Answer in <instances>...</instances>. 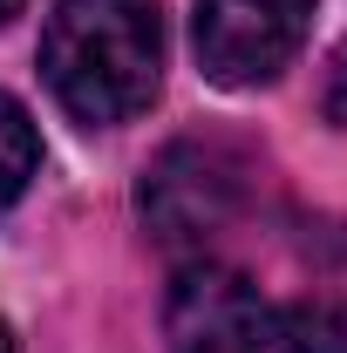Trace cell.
I'll use <instances>...</instances> for the list:
<instances>
[{"label": "cell", "mask_w": 347, "mask_h": 353, "mask_svg": "<svg viewBox=\"0 0 347 353\" xmlns=\"http://www.w3.org/2000/svg\"><path fill=\"white\" fill-rule=\"evenodd\" d=\"M41 75L55 102L88 130L143 116L164 82L157 0H55L41 34Z\"/></svg>", "instance_id": "6da1fadb"}, {"label": "cell", "mask_w": 347, "mask_h": 353, "mask_svg": "<svg viewBox=\"0 0 347 353\" xmlns=\"http://www.w3.org/2000/svg\"><path fill=\"white\" fill-rule=\"evenodd\" d=\"M306 28L313 0H198L191 48L218 88H259L300 54Z\"/></svg>", "instance_id": "7a4b0ae2"}, {"label": "cell", "mask_w": 347, "mask_h": 353, "mask_svg": "<svg viewBox=\"0 0 347 353\" xmlns=\"http://www.w3.org/2000/svg\"><path fill=\"white\" fill-rule=\"evenodd\" d=\"M238 183H245V170L218 143H177L143 176V218H150V231L164 245H205L212 231L232 224Z\"/></svg>", "instance_id": "3957f363"}, {"label": "cell", "mask_w": 347, "mask_h": 353, "mask_svg": "<svg viewBox=\"0 0 347 353\" xmlns=\"http://www.w3.org/2000/svg\"><path fill=\"white\" fill-rule=\"evenodd\" d=\"M177 353H259L272 347V312L252 292V279L225 265H184L164 306Z\"/></svg>", "instance_id": "277c9868"}, {"label": "cell", "mask_w": 347, "mask_h": 353, "mask_svg": "<svg viewBox=\"0 0 347 353\" xmlns=\"http://www.w3.org/2000/svg\"><path fill=\"white\" fill-rule=\"evenodd\" d=\"M41 170V136H35V116L0 88V218L21 204V190Z\"/></svg>", "instance_id": "5b68a950"}, {"label": "cell", "mask_w": 347, "mask_h": 353, "mask_svg": "<svg viewBox=\"0 0 347 353\" xmlns=\"http://www.w3.org/2000/svg\"><path fill=\"white\" fill-rule=\"evenodd\" d=\"M272 347L279 353H347V306L334 299H306L272 319Z\"/></svg>", "instance_id": "8992f818"}, {"label": "cell", "mask_w": 347, "mask_h": 353, "mask_svg": "<svg viewBox=\"0 0 347 353\" xmlns=\"http://www.w3.org/2000/svg\"><path fill=\"white\" fill-rule=\"evenodd\" d=\"M327 116H334V123H347V48H341V61H334V88H327Z\"/></svg>", "instance_id": "52a82bcc"}, {"label": "cell", "mask_w": 347, "mask_h": 353, "mask_svg": "<svg viewBox=\"0 0 347 353\" xmlns=\"http://www.w3.org/2000/svg\"><path fill=\"white\" fill-rule=\"evenodd\" d=\"M14 14H21V0H0V28H7V21H14Z\"/></svg>", "instance_id": "ba28073f"}, {"label": "cell", "mask_w": 347, "mask_h": 353, "mask_svg": "<svg viewBox=\"0 0 347 353\" xmlns=\"http://www.w3.org/2000/svg\"><path fill=\"white\" fill-rule=\"evenodd\" d=\"M0 353H14V333H7V326H0Z\"/></svg>", "instance_id": "9c48e42d"}]
</instances>
